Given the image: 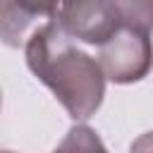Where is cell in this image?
<instances>
[{"instance_id":"cell-7","label":"cell","mask_w":153,"mask_h":153,"mask_svg":"<svg viewBox=\"0 0 153 153\" xmlns=\"http://www.w3.org/2000/svg\"><path fill=\"white\" fill-rule=\"evenodd\" d=\"M129 153H153V131H146L139 139H134L129 146Z\"/></svg>"},{"instance_id":"cell-1","label":"cell","mask_w":153,"mask_h":153,"mask_svg":"<svg viewBox=\"0 0 153 153\" xmlns=\"http://www.w3.org/2000/svg\"><path fill=\"white\" fill-rule=\"evenodd\" d=\"M26 65L45 84L72 120H88L103 103L105 72L98 57H91L72 43V36L50 19L31 31L24 45Z\"/></svg>"},{"instance_id":"cell-5","label":"cell","mask_w":153,"mask_h":153,"mask_svg":"<svg viewBox=\"0 0 153 153\" xmlns=\"http://www.w3.org/2000/svg\"><path fill=\"white\" fill-rule=\"evenodd\" d=\"M53 153H110V151L105 148V143L96 129H91L86 124H74Z\"/></svg>"},{"instance_id":"cell-4","label":"cell","mask_w":153,"mask_h":153,"mask_svg":"<svg viewBox=\"0 0 153 153\" xmlns=\"http://www.w3.org/2000/svg\"><path fill=\"white\" fill-rule=\"evenodd\" d=\"M60 5L57 2H29V0H5L0 7V33L2 41L17 48L26 33V29L36 19H55Z\"/></svg>"},{"instance_id":"cell-6","label":"cell","mask_w":153,"mask_h":153,"mask_svg":"<svg viewBox=\"0 0 153 153\" xmlns=\"http://www.w3.org/2000/svg\"><path fill=\"white\" fill-rule=\"evenodd\" d=\"M122 24L131 29H141L146 33L153 31V0H124L117 2Z\"/></svg>"},{"instance_id":"cell-8","label":"cell","mask_w":153,"mask_h":153,"mask_svg":"<svg viewBox=\"0 0 153 153\" xmlns=\"http://www.w3.org/2000/svg\"><path fill=\"white\" fill-rule=\"evenodd\" d=\"M2 153H12V151H2Z\"/></svg>"},{"instance_id":"cell-3","label":"cell","mask_w":153,"mask_h":153,"mask_svg":"<svg viewBox=\"0 0 153 153\" xmlns=\"http://www.w3.org/2000/svg\"><path fill=\"white\" fill-rule=\"evenodd\" d=\"M55 19L72 38L98 48H103L122 29V14L117 0L115 2L108 0L62 2Z\"/></svg>"},{"instance_id":"cell-2","label":"cell","mask_w":153,"mask_h":153,"mask_svg":"<svg viewBox=\"0 0 153 153\" xmlns=\"http://www.w3.org/2000/svg\"><path fill=\"white\" fill-rule=\"evenodd\" d=\"M98 62L105 72V79L112 84L141 81L153 67L151 33L122 24V29L103 48H98Z\"/></svg>"}]
</instances>
